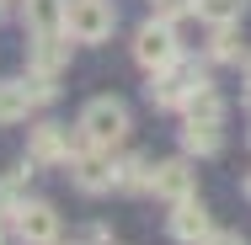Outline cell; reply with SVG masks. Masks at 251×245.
<instances>
[{"label":"cell","instance_id":"1","mask_svg":"<svg viewBox=\"0 0 251 245\" xmlns=\"http://www.w3.org/2000/svg\"><path fill=\"white\" fill-rule=\"evenodd\" d=\"M75 128H80V139H86V144L112 149V144H123V139H128V128H134V123H128V107H123L118 96H97V101H86V112H80V123H75Z\"/></svg>","mask_w":251,"mask_h":245},{"label":"cell","instance_id":"2","mask_svg":"<svg viewBox=\"0 0 251 245\" xmlns=\"http://www.w3.org/2000/svg\"><path fill=\"white\" fill-rule=\"evenodd\" d=\"M118 27V5L112 0H64V32L75 43H107Z\"/></svg>","mask_w":251,"mask_h":245},{"label":"cell","instance_id":"3","mask_svg":"<svg viewBox=\"0 0 251 245\" xmlns=\"http://www.w3.org/2000/svg\"><path fill=\"white\" fill-rule=\"evenodd\" d=\"M134 59H139V69H171L176 59H182V43H176V22H160L150 16L139 32H134Z\"/></svg>","mask_w":251,"mask_h":245},{"label":"cell","instance_id":"4","mask_svg":"<svg viewBox=\"0 0 251 245\" xmlns=\"http://www.w3.org/2000/svg\"><path fill=\"white\" fill-rule=\"evenodd\" d=\"M198 86H208V75H203L198 64H182V59H176L171 69H155L150 75V101L160 107V112H182Z\"/></svg>","mask_w":251,"mask_h":245},{"label":"cell","instance_id":"5","mask_svg":"<svg viewBox=\"0 0 251 245\" xmlns=\"http://www.w3.org/2000/svg\"><path fill=\"white\" fill-rule=\"evenodd\" d=\"M80 144H86L80 128L70 134L64 123H38V128L27 134V160H32V165H70V155Z\"/></svg>","mask_w":251,"mask_h":245},{"label":"cell","instance_id":"6","mask_svg":"<svg viewBox=\"0 0 251 245\" xmlns=\"http://www.w3.org/2000/svg\"><path fill=\"white\" fill-rule=\"evenodd\" d=\"M112 149H101V144H80L75 155H70V181L80 187V192H91V197H101V192H112Z\"/></svg>","mask_w":251,"mask_h":245},{"label":"cell","instance_id":"7","mask_svg":"<svg viewBox=\"0 0 251 245\" xmlns=\"http://www.w3.org/2000/svg\"><path fill=\"white\" fill-rule=\"evenodd\" d=\"M166 229H171V240H176V245H203L208 235H214V219H208V208L198 202V192L182 197V202H171Z\"/></svg>","mask_w":251,"mask_h":245},{"label":"cell","instance_id":"8","mask_svg":"<svg viewBox=\"0 0 251 245\" xmlns=\"http://www.w3.org/2000/svg\"><path fill=\"white\" fill-rule=\"evenodd\" d=\"M11 224H16V235L27 245H53L59 240V208L53 202H22L11 213Z\"/></svg>","mask_w":251,"mask_h":245},{"label":"cell","instance_id":"9","mask_svg":"<svg viewBox=\"0 0 251 245\" xmlns=\"http://www.w3.org/2000/svg\"><path fill=\"white\" fill-rule=\"evenodd\" d=\"M70 32H32L27 43V75H59L70 64Z\"/></svg>","mask_w":251,"mask_h":245},{"label":"cell","instance_id":"10","mask_svg":"<svg viewBox=\"0 0 251 245\" xmlns=\"http://www.w3.org/2000/svg\"><path fill=\"white\" fill-rule=\"evenodd\" d=\"M150 192L166 197V202H182V197L198 192V176H193L187 160H160V165L150 171Z\"/></svg>","mask_w":251,"mask_h":245},{"label":"cell","instance_id":"11","mask_svg":"<svg viewBox=\"0 0 251 245\" xmlns=\"http://www.w3.org/2000/svg\"><path fill=\"white\" fill-rule=\"evenodd\" d=\"M38 107L27 80H0V123H27V112Z\"/></svg>","mask_w":251,"mask_h":245},{"label":"cell","instance_id":"12","mask_svg":"<svg viewBox=\"0 0 251 245\" xmlns=\"http://www.w3.org/2000/svg\"><path fill=\"white\" fill-rule=\"evenodd\" d=\"M150 160L145 155H123L118 165H112V192H150Z\"/></svg>","mask_w":251,"mask_h":245},{"label":"cell","instance_id":"13","mask_svg":"<svg viewBox=\"0 0 251 245\" xmlns=\"http://www.w3.org/2000/svg\"><path fill=\"white\" fill-rule=\"evenodd\" d=\"M182 117H187V123H225V96H219L214 86H198V91L187 96V107H182Z\"/></svg>","mask_w":251,"mask_h":245},{"label":"cell","instance_id":"14","mask_svg":"<svg viewBox=\"0 0 251 245\" xmlns=\"http://www.w3.org/2000/svg\"><path fill=\"white\" fill-rule=\"evenodd\" d=\"M22 16L32 32H64V0H22Z\"/></svg>","mask_w":251,"mask_h":245},{"label":"cell","instance_id":"15","mask_svg":"<svg viewBox=\"0 0 251 245\" xmlns=\"http://www.w3.org/2000/svg\"><path fill=\"white\" fill-rule=\"evenodd\" d=\"M219 128L225 123H182V149L187 155H219V144H225Z\"/></svg>","mask_w":251,"mask_h":245},{"label":"cell","instance_id":"16","mask_svg":"<svg viewBox=\"0 0 251 245\" xmlns=\"http://www.w3.org/2000/svg\"><path fill=\"white\" fill-rule=\"evenodd\" d=\"M193 16L208 27H235L246 16V0H193Z\"/></svg>","mask_w":251,"mask_h":245},{"label":"cell","instance_id":"17","mask_svg":"<svg viewBox=\"0 0 251 245\" xmlns=\"http://www.w3.org/2000/svg\"><path fill=\"white\" fill-rule=\"evenodd\" d=\"M208 59H219V64H235V59H241V43H235V32H230V27H214Z\"/></svg>","mask_w":251,"mask_h":245},{"label":"cell","instance_id":"18","mask_svg":"<svg viewBox=\"0 0 251 245\" xmlns=\"http://www.w3.org/2000/svg\"><path fill=\"white\" fill-rule=\"evenodd\" d=\"M22 176L27 171H16V176H0V213H16L27 197H22Z\"/></svg>","mask_w":251,"mask_h":245},{"label":"cell","instance_id":"19","mask_svg":"<svg viewBox=\"0 0 251 245\" xmlns=\"http://www.w3.org/2000/svg\"><path fill=\"white\" fill-rule=\"evenodd\" d=\"M150 16H160V22H176V16H193V0H150Z\"/></svg>","mask_w":251,"mask_h":245},{"label":"cell","instance_id":"20","mask_svg":"<svg viewBox=\"0 0 251 245\" xmlns=\"http://www.w3.org/2000/svg\"><path fill=\"white\" fill-rule=\"evenodd\" d=\"M203 245H246V240H241V235H225V229H214Z\"/></svg>","mask_w":251,"mask_h":245},{"label":"cell","instance_id":"21","mask_svg":"<svg viewBox=\"0 0 251 245\" xmlns=\"http://www.w3.org/2000/svg\"><path fill=\"white\" fill-rule=\"evenodd\" d=\"M0 245H5V213H0Z\"/></svg>","mask_w":251,"mask_h":245},{"label":"cell","instance_id":"22","mask_svg":"<svg viewBox=\"0 0 251 245\" xmlns=\"http://www.w3.org/2000/svg\"><path fill=\"white\" fill-rule=\"evenodd\" d=\"M246 80H251V59H246Z\"/></svg>","mask_w":251,"mask_h":245},{"label":"cell","instance_id":"23","mask_svg":"<svg viewBox=\"0 0 251 245\" xmlns=\"http://www.w3.org/2000/svg\"><path fill=\"white\" fill-rule=\"evenodd\" d=\"M246 197H251V176H246Z\"/></svg>","mask_w":251,"mask_h":245},{"label":"cell","instance_id":"24","mask_svg":"<svg viewBox=\"0 0 251 245\" xmlns=\"http://www.w3.org/2000/svg\"><path fill=\"white\" fill-rule=\"evenodd\" d=\"M16 5H22V0H16Z\"/></svg>","mask_w":251,"mask_h":245},{"label":"cell","instance_id":"25","mask_svg":"<svg viewBox=\"0 0 251 245\" xmlns=\"http://www.w3.org/2000/svg\"><path fill=\"white\" fill-rule=\"evenodd\" d=\"M53 245H59V240H53Z\"/></svg>","mask_w":251,"mask_h":245}]
</instances>
